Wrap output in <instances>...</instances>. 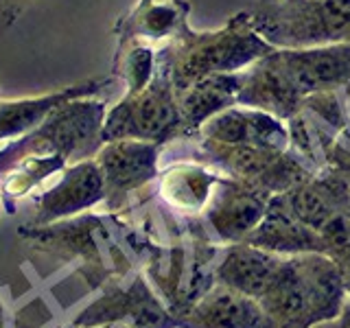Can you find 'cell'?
Wrapping results in <instances>:
<instances>
[{"instance_id":"21","label":"cell","mask_w":350,"mask_h":328,"mask_svg":"<svg viewBox=\"0 0 350 328\" xmlns=\"http://www.w3.org/2000/svg\"><path fill=\"white\" fill-rule=\"evenodd\" d=\"M156 74V57L153 51L145 44H138L129 51L125 59V81H127V94L142 90Z\"/></svg>"},{"instance_id":"20","label":"cell","mask_w":350,"mask_h":328,"mask_svg":"<svg viewBox=\"0 0 350 328\" xmlns=\"http://www.w3.org/2000/svg\"><path fill=\"white\" fill-rule=\"evenodd\" d=\"M138 29L149 38H164L173 31H180L184 20L180 14V5L151 3L147 7H138Z\"/></svg>"},{"instance_id":"7","label":"cell","mask_w":350,"mask_h":328,"mask_svg":"<svg viewBox=\"0 0 350 328\" xmlns=\"http://www.w3.org/2000/svg\"><path fill=\"white\" fill-rule=\"evenodd\" d=\"M269 200L271 193L260 186L221 175L204 208V223L211 230L215 243H243L260 223Z\"/></svg>"},{"instance_id":"6","label":"cell","mask_w":350,"mask_h":328,"mask_svg":"<svg viewBox=\"0 0 350 328\" xmlns=\"http://www.w3.org/2000/svg\"><path fill=\"white\" fill-rule=\"evenodd\" d=\"M116 322H125L127 328H182L178 317L142 276H136L127 287L112 282L101 298L79 313L75 326L101 328Z\"/></svg>"},{"instance_id":"15","label":"cell","mask_w":350,"mask_h":328,"mask_svg":"<svg viewBox=\"0 0 350 328\" xmlns=\"http://www.w3.org/2000/svg\"><path fill=\"white\" fill-rule=\"evenodd\" d=\"M182 328H278L256 298L215 282L182 317Z\"/></svg>"},{"instance_id":"24","label":"cell","mask_w":350,"mask_h":328,"mask_svg":"<svg viewBox=\"0 0 350 328\" xmlns=\"http://www.w3.org/2000/svg\"><path fill=\"white\" fill-rule=\"evenodd\" d=\"M151 3H156V0H140V5H138V7H147V5H151Z\"/></svg>"},{"instance_id":"13","label":"cell","mask_w":350,"mask_h":328,"mask_svg":"<svg viewBox=\"0 0 350 328\" xmlns=\"http://www.w3.org/2000/svg\"><path fill=\"white\" fill-rule=\"evenodd\" d=\"M197 136L224 145H252L278 151L289 149V127H284V120L245 105H232L219 112Z\"/></svg>"},{"instance_id":"9","label":"cell","mask_w":350,"mask_h":328,"mask_svg":"<svg viewBox=\"0 0 350 328\" xmlns=\"http://www.w3.org/2000/svg\"><path fill=\"white\" fill-rule=\"evenodd\" d=\"M237 105L262 109L280 120H289L304 109V96L282 66L278 49L245 68Z\"/></svg>"},{"instance_id":"18","label":"cell","mask_w":350,"mask_h":328,"mask_svg":"<svg viewBox=\"0 0 350 328\" xmlns=\"http://www.w3.org/2000/svg\"><path fill=\"white\" fill-rule=\"evenodd\" d=\"M245 81V68L237 72H219L193 83L180 94V116L184 136L200 134V129L224 109L237 105V96Z\"/></svg>"},{"instance_id":"11","label":"cell","mask_w":350,"mask_h":328,"mask_svg":"<svg viewBox=\"0 0 350 328\" xmlns=\"http://www.w3.org/2000/svg\"><path fill=\"white\" fill-rule=\"evenodd\" d=\"M245 243L256 245L260 249L273 251L280 256H298V254H326L324 236L306 226L302 219L291 210L284 193L271 195L267 210L260 223L254 228Z\"/></svg>"},{"instance_id":"12","label":"cell","mask_w":350,"mask_h":328,"mask_svg":"<svg viewBox=\"0 0 350 328\" xmlns=\"http://www.w3.org/2000/svg\"><path fill=\"white\" fill-rule=\"evenodd\" d=\"M105 200V182L96 160H81L64 169L57 184H53L38 202V226H49L59 219L79 215Z\"/></svg>"},{"instance_id":"23","label":"cell","mask_w":350,"mask_h":328,"mask_svg":"<svg viewBox=\"0 0 350 328\" xmlns=\"http://www.w3.org/2000/svg\"><path fill=\"white\" fill-rule=\"evenodd\" d=\"M313 328H350V300H346L344 309L339 311L337 317H333V320H328V322L317 324Z\"/></svg>"},{"instance_id":"26","label":"cell","mask_w":350,"mask_h":328,"mask_svg":"<svg viewBox=\"0 0 350 328\" xmlns=\"http://www.w3.org/2000/svg\"><path fill=\"white\" fill-rule=\"evenodd\" d=\"M348 178H350V175H348Z\"/></svg>"},{"instance_id":"14","label":"cell","mask_w":350,"mask_h":328,"mask_svg":"<svg viewBox=\"0 0 350 328\" xmlns=\"http://www.w3.org/2000/svg\"><path fill=\"white\" fill-rule=\"evenodd\" d=\"M291 210L298 215L306 226L317 232L337 219L350 213V178L335 167H324L315 171L291 191L284 193Z\"/></svg>"},{"instance_id":"4","label":"cell","mask_w":350,"mask_h":328,"mask_svg":"<svg viewBox=\"0 0 350 328\" xmlns=\"http://www.w3.org/2000/svg\"><path fill=\"white\" fill-rule=\"evenodd\" d=\"M250 20L273 49L350 42V0H258Z\"/></svg>"},{"instance_id":"17","label":"cell","mask_w":350,"mask_h":328,"mask_svg":"<svg viewBox=\"0 0 350 328\" xmlns=\"http://www.w3.org/2000/svg\"><path fill=\"white\" fill-rule=\"evenodd\" d=\"M107 81H85L79 85L64 87V90L42 94V96H27L14 98V101H0V140H16L40 127L55 109L75 101V98L94 96L101 92Z\"/></svg>"},{"instance_id":"2","label":"cell","mask_w":350,"mask_h":328,"mask_svg":"<svg viewBox=\"0 0 350 328\" xmlns=\"http://www.w3.org/2000/svg\"><path fill=\"white\" fill-rule=\"evenodd\" d=\"M271 51L276 49L252 27L250 14H239L219 31L206 33H193L184 22L178 42L164 51L162 62L167 64L173 87L180 96L206 77L243 70Z\"/></svg>"},{"instance_id":"16","label":"cell","mask_w":350,"mask_h":328,"mask_svg":"<svg viewBox=\"0 0 350 328\" xmlns=\"http://www.w3.org/2000/svg\"><path fill=\"white\" fill-rule=\"evenodd\" d=\"M287 256L273 254L250 243H230L221 249L215 267V282L260 300L276 278Z\"/></svg>"},{"instance_id":"22","label":"cell","mask_w":350,"mask_h":328,"mask_svg":"<svg viewBox=\"0 0 350 328\" xmlns=\"http://www.w3.org/2000/svg\"><path fill=\"white\" fill-rule=\"evenodd\" d=\"M331 258L337 262L339 273H342V280H344V287H346V295L350 300V243L339 247L337 251H333Z\"/></svg>"},{"instance_id":"5","label":"cell","mask_w":350,"mask_h":328,"mask_svg":"<svg viewBox=\"0 0 350 328\" xmlns=\"http://www.w3.org/2000/svg\"><path fill=\"white\" fill-rule=\"evenodd\" d=\"M180 136H184L180 96L173 87L167 64L160 59L153 79L142 90L125 94L123 101L107 109L103 142L131 138L164 145Z\"/></svg>"},{"instance_id":"3","label":"cell","mask_w":350,"mask_h":328,"mask_svg":"<svg viewBox=\"0 0 350 328\" xmlns=\"http://www.w3.org/2000/svg\"><path fill=\"white\" fill-rule=\"evenodd\" d=\"M107 107L92 96L75 98L44 120L29 134L11 140L0 151V171L14 169L27 158L59 156L66 162L94 158L103 147V125Z\"/></svg>"},{"instance_id":"8","label":"cell","mask_w":350,"mask_h":328,"mask_svg":"<svg viewBox=\"0 0 350 328\" xmlns=\"http://www.w3.org/2000/svg\"><path fill=\"white\" fill-rule=\"evenodd\" d=\"M160 153L162 145L151 140L123 138L103 142L94 160L103 173L105 202L112 210L127 200V195L158 178Z\"/></svg>"},{"instance_id":"25","label":"cell","mask_w":350,"mask_h":328,"mask_svg":"<svg viewBox=\"0 0 350 328\" xmlns=\"http://www.w3.org/2000/svg\"><path fill=\"white\" fill-rule=\"evenodd\" d=\"M0 328H3V309H0Z\"/></svg>"},{"instance_id":"1","label":"cell","mask_w":350,"mask_h":328,"mask_svg":"<svg viewBox=\"0 0 350 328\" xmlns=\"http://www.w3.org/2000/svg\"><path fill=\"white\" fill-rule=\"evenodd\" d=\"M346 300L337 262L313 251L284 258L258 302L278 328H313L337 317Z\"/></svg>"},{"instance_id":"19","label":"cell","mask_w":350,"mask_h":328,"mask_svg":"<svg viewBox=\"0 0 350 328\" xmlns=\"http://www.w3.org/2000/svg\"><path fill=\"white\" fill-rule=\"evenodd\" d=\"M219 178L221 173L208 164L175 162L160 173V195L173 210L197 215L206 208Z\"/></svg>"},{"instance_id":"27","label":"cell","mask_w":350,"mask_h":328,"mask_svg":"<svg viewBox=\"0 0 350 328\" xmlns=\"http://www.w3.org/2000/svg\"><path fill=\"white\" fill-rule=\"evenodd\" d=\"M125 328H127V326H125Z\"/></svg>"},{"instance_id":"10","label":"cell","mask_w":350,"mask_h":328,"mask_svg":"<svg viewBox=\"0 0 350 328\" xmlns=\"http://www.w3.org/2000/svg\"><path fill=\"white\" fill-rule=\"evenodd\" d=\"M278 55L304 98L350 85V42L311 49H278Z\"/></svg>"}]
</instances>
